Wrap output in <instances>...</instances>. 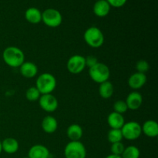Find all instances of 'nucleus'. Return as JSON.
<instances>
[{
  "instance_id": "nucleus-1",
  "label": "nucleus",
  "mask_w": 158,
  "mask_h": 158,
  "mask_svg": "<svg viewBox=\"0 0 158 158\" xmlns=\"http://www.w3.org/2000/svg\"><path fill=\"white\" fill-rule=\"evenodd\" d=\"M2 59L6 65L12 68L19 67L25 62L24 52L16 46H9L3 51Z\"/></svg>"
},
{
  "instance_id": "nucleus-2",
  "label": "nucleus",
  "mask_w": 158,
  "mask_h": 158,
  "mask_svg": "<svg viewBox=\"0 0 158 158\" xmlns=\"http://www.w3.org/2000/svg\"><path fill=\"white\" fill-rule=\"evenodd\" d=\"M35 87L38 89L41 95L52 94L56 87V80L51 73H43L37 78Z\"/></svg>"
},
{
  "instance_id": "nucleus-3",
  "label": "nucleus",
  "mask_w": 158,
  "mask_h": 158,
  "mask_svg": "<svg viewBox=\"0 0 158 158\" xmlns=\"http://www.w3.org/2000/svg\"><path fill=\"white\" fill-rule=\"evenodd\" d=\"M83 39L89 46L99 48L104 43V35L102 31L96 26H91L85 31Z\"/></svg>"
},
{
  "instance_id": "nucleus-4",
  "label": "nucleus",
  "mask_w": 158,
  "mask_h": 158,
  "mask_svg": "<svg viewBox=\"0 0 158 158\" xmlns=\"http://www.w3.org/2000/svg\"><path fill=\"white\" fill-rule=\"evenodd\" d=\"M89 75L93 81L100 84L109 80L110 71L106 64L98 62L94 66L89 68Z\"/></svg>"
},
{
  "instance_id": "nucleus-5",
  "label": "nucleus",
  "mask_w": 158,
  "mask_h": 158,
  "mask_svg": "<svg viewBox=\"0 0 158 158\" xmlns=\"http://www.w3.org/2000/svg\"><path fill=\"white\" fill-rule=\"evenodd\" d=\"M64 155L66 158H86V148L80 141H70L65 147Z\"/></svg>"
},
{
  "instance_id": "nucleus-6",
  "label": "nucleus",
  "mask_w": 158,
  "mask_h": 158,
  "mask_svg": "<svg viewBox=\"0 0 158 158\" xmlns=\"http://www.w3.org/2000/svg\"><path fill=\"white\" fill-rule=\"evenodd\" d=\"M123 138L128 140H134L140 137L142 134L141 126L136 121H130L125 123L120 129Z\"/></svg>"
},
{
  "instance_id": "nucleus-7",
  "label": "nucleus",
  "mask_w": 158,
  "mask_h": 158,
  "mask_svg": "<svg viewBox=\"0 0 158 158\" xmlns=\"http://www.w3.org/2000/svg\"><path fill=\"white\" fill-rule=\"evenodd\" d=\"M42 21L49 27L56 28L61 25L63 16L56 9H47L42 12Z\"/></svg>"
},
{
  "instance_id": "nucleus-8",
  "label": "nucleus",
  "mask_w": 158,
  "mask_h": 158,
  "mask_svg": "<svg viewBox=\"0 0 158 158\" xmlns=\"http://www.w3.org/2000/svg\"><path fill=\"white\" fill-rule=\"evenodd\" d=\"M68 71L72 74H79L86 67L85 57L81 55H73L68 60L66 63Z\"/></svg>"
},
{
  "instance_id": "nucleus-9",
  "label": "nucleus",
  "mask_w": 158,
  "mask_h": 158,
  "mask_svg": "<svg viewBox=\"0 0 158 158\" xmlns=\"http://www.w3.org/2000/svg\"><path fill=\"white\" fill-rule=\"evenodd\" d=\"M39 103L42 109L48 113H52L58 108V100L52 94H43L39 99Z\"/></svg>"
},
{
  "instance_id": "nucleus-10",
  "label": "nucleus",
  "mask_w": 158,
  "mask_h": 158,
  "mask_svg": "<svg viewBox=\"0 0 158 158\" xmlns=\"http://www.w3.org/2000/svg\"><path fill=\"white\" fill-rule=\"evenodd\" d=\"M125 102H126L128 109L131 110H137L141 106L142 103H143V97L140 93L134 91L129 94Z\"/></svg>"
},
{
  "instance_id": "nucleus-11",
  "label": "nucleus",
  "mask_w": 158,
  "mask_h": 158,
  "mask_svg": "<svg viewBox=\"0 0 158 158\" xmlns=\"http://www.w3.org/2000/svg\"><path fill=\"white\" fill-rule=\"evenodd\" d=\"M147 82V76L141 73H135L130 77L128 85L133 89H138L143 87Z\"/></svg>"
},
{
  "instance_id": "nucleus-12",
  "label": "nucleus",
  "mask_w": 158,
  "mask_h": 158,
  "mask_svg": "<svg viewBox=\"0 0 158 158\" xmlns=\"http://www.w3.org/2000/svg\"><path fill=\"white\" fill-rule=\"evenodd\" d=\"M49 151L46 146L42 144H35L31 147L28 152L29 158H49Z\"/></svg>"
},
{
  "instance_id": "nucleus-13",
  "label": "nucleus",
  "mask_w": 158,
  "mask_h": 158,
  "mask_svg": "<svg viewBox=\"0 0 158 158\" xmlns=\"http://www.w3.org/2000/svg\"><path fill=\"white\" fill-rule=\"evenodd\" d=\"M19 72L25 78H33L38 73V67L32 62H24L19 66Z\"/></svg>"
},
{
  "instance_id": "nucleus-14",
  "label": "nucleus",
  "mask_w": 158,
  "mask_h": 158,
  "mask_svg": "<svg viewBox=\"0 0 158 158\" xmlns=\"http://www.w3.org/2000/svg\"><path fill=\"white\" fill-rule=\"evenodd\" d=\"M142 133L145 134L147 137H157L158 135V124L155 120H149L143 123V126H141Z\"/></svg>"
},
{
  "instance_id": "nucleus-15",
  "label": "nucleus",
  "mask_w": 158,
  "mask_h": 158,
  "mask_svg": "<svg viewBox=\"0 0 158 158\" xmlns=\"http://www.w3.org/2000/svg\"><path fill=\"white\" fill-rule=\"evenodd\" d=\"M107 123L111 129H121L125 123L123 115L116 112H112L108 115Z\"/></svg>"
},
{
  "instance_id": "nucleus-16",
  "label": "nucleus",
  "mask_w": 158,
  "mask_h": 158,
  "mask_svg": "<svg viewBox=\"0 0 158 158\" xmlns=\"http://www.w3.org/2000/svg\"><path fill=\"white\" fill-rule=\"evenodd\" d=\"M41 127L45 133L52 134L58 128V122L55 117H52V116H46L42 121Z\"/></svg>"
},
{
  "instance_id": "nucleus-17",
  "label": "nucleus",
  "mask_w": 158,
  "mask_h": 158,
  "mask_svg": "<svg viewBox=\"0 0 158 158\" xmlns=\"http://www.w3.org/2000/svg\"><path fill=\"white\" fill-rule=\"evenodd\" d=\"M110 11V6L106 0H99L94 6V12L97 16L105 17Z\"/></svg>"
},
{
  "instance_id": "nucleus-18",
  "label": "nucleus",
  "mask_w": 158,
  "mask_h": 158,
  "mask_svg": "<svg viewBox=\"0 0 158 158\" xmlns=\"http://www.w3.org/2000/svg\"><path fill=\"white\" fill-rule=\"evenodd\" d=\"M19 148V142L15 138L8 137V138H6L4 140L2 141V151L6 152V154H15V153H16L18 151Z\"/></svg>"
},
{
  "instance_id": "nucleus-19",
  "label": "nucleus",
  "mask_w": 158,
  "mask_h": 158,
  "mask_svg": "<svg viewBox=\"0 0 158 158\" xmlns=\"http://www.w3.org/2000/svg\"><path fill=\"white\" fill-rule=\"evenodd\" d=\"M83 134V129L77 123L71 124L66 130V135L71 141H80Z\"/></svg>"
},
{
  "instance_id": "nucleus-20",
  "label": "nucleus",
  "mask_w": 158,
  "mask_h": 158,
  "mask_svg": "<svg viewBox=\"0 0 158 158\" xmlns=\"http://www.w3.org/2000/svg\"><path fill=\"white\" fill-rule=\"evenodd\" d=\"M25 18L29 23L38 24L42 21V12L37 8H29L25 12Z\"/></svg>"
},
{
  "instance_id": "nucleus-21",
  "label": "nucleus",
  "mask_w": 158,
  "mask_h": 158,
  "mask_svg": "<svg viewBox=\"0 0 158 158\" xmlns=\"http://www.w3.org/2000/svg\"><path fill=\"white\" fill-rule=\"evenodd\" d=\"M114 85L109 80L100 83L99 87V94L103 99H109L114 94Z\"/></svg>"
},
{
  "instance_id": "nucleus-22",
  "label": "nucleus",
  "mask_w": 158,
  "mask_h": 158,
  "mask_svg": "<svg viewBox=\"0 0 158 158\" xmlns=\"http://www.w3.org/2000/svg\"><path fill=\"white\" fill-rule=\"evenodd\" d=\"M140 155V150L136 146L131 145L125 148L123 154H121L122 158H139Z\"/></svg>"
},
{
  "instance_id": "nucleus-23",
  "label": "nucleus",
  "mask_w": 158,
  "mask_h": 158,
  "mask_svg": "<svg viewBox=\"0 0 158 158\" xmlns=\"http://www.w3.org/2000/svg\"><path fill=\"white\" fill-rule=\"evenodd\" d=\"M108 141L111 143L121 142L123 140L121 131L120 129H111L107 134Z\"/></svg>"
},
{
  "instance_id": "nucleus-24",
  "label": "nucleus",
  "mask_w": 158,
  "mask_h": 158,
  "mask_svg": "<svg viewBox=\"0 0 158 158\" xmlns=\"http://www.w3.org/2000/svg\"><path fill=\"white\" fill-rule=\"evenodd\" d=\"M40 91L38 90L35 86H32L29 87L26 92V97L29 101H36L40 99Z\"/></svg>"
},
{
  "instance_id": "nucleus-25",
  "label": "nucleus",
  "mask_w": 158,
  "mask_h": 158,
  "mask_svg": "<svg viewBox=\"0 0 158 158\" xmlns=\"http://www.w3.org/2000/svg\"><path fill=\"white\" fill-rule=\"evenodd\" d=\"M114 112L123 114L127 111L128 107L125 101H123V100H117L114 103Z\"/></svg>"
},
{
  "instance_id": "nucleus-26",
  "label": "nucleus",
  "mask_w": 158,
  "mask_h": 158,
  "mask_svg": "<svg viewBox=\"0 0 158 158\" xmlns=\"http://www.w3.org/2000/svg\"><path fill=\"white\" fill-rule=\"evenodd\" d=\"M125 149V147L122 142H117V143H112L110 148V151L112 154L117 156H121L123 151Z\"/></svg>"
},
{
  "instance_id": "nucleus-27",
  "label": "nucleus",
  "mask_w": 158,
  "mask_h": 158,
  "mask_svg": "<svg viewBox=\"0 0 158 158\" xmlns=\"http://www.w3.org/2000/svg\"><path fill=\"white\" fill-rule=\"evenodd\" d=\"M136 69H137V72L141 73H144L148 72L150 69V65L148 61L146 60H139L136 64Z\"/></svg>"
},
{
  "instance_id": "nucleus-28",
  "label": "nucleus",
  "mask_w": 158,
  "mask_h": 158,
  "mask_svg": "<svg viewBox=\"0 0 158 158\" xmlns=\"http://www.w3.org/2000/svg\"><path fill=\"white\" fill-rule=\"evenodd\" d=\"M97 63H98V60L94 56H88L85 57V63H86V66L87 67H92Z\"/></svg>"
},
{
  "instance_id": "nucleus-29",
  "label": "nucleus",
  "mask_w": 158,
  "mask_h": 158,
  "mask_svg": "<svg viewBox=\"0 0 158 158\" xmlns=\"http://www.w3.org/2000/svg\"><path fill=\"white\" fill-rule=\"evenodd\" d=\"M127 0H106L109 5L110 6L115 8H120L124 6L126 4Z\"/></svg>"
},
{
  "instance_id": "nucleus-30",
  "label": "nucleus",
  "mask_w": 158,
  "mask_h": 158,
  "mask_svg": "<svg viewBox=\"0 0 158 158\" xmlns=\"http://www.w3.org/2000/svg\"><path fill=\"white\" fill-rule=\"evenodd\" d=\"M105 158H122L121 156H117V155H114V154H110L108 155L107 157H106Z\"/></svg>"
},
{
  "instance_id": "nucleus-31",
  "label": "nucleus",
  "mask_w": 158,
  "mask_h": 158,
  "mask_svg": "<svg viewBox=\"0 0 158 158\" xmlns=\"http://www.w3.org/2000/svg\"><path fill=\"white\" fill-rule=\"evenodd\" d=\"M2 142L0 141V154L2 153Z\"/></svg>"
},
{
  "instance_id": "nucleus-32",
  "label": "nucleus",
  "mask_w": 158,
  "mask_h": 158,
  "mask_svg": "<svg viewBox=\"0 0 158 158\" xmlns=\"http://www.w3.org/2000/svg\"><path fill=\"white\" fill-rule=\"evenodd\" d=\"M24 158H29L28 157H24Z\"/></svg>"
},
{
  "instance_id": "nucleus-33",
  "label": "nucleus",
  "mask_w": 158,
  "mask_h": 158,
  "mask_svg": "<svg viewBox=\"0 0 158 158\" xmlns=\"http://www.w3.org/2000/svg\"><path fill=\"white\" fill-rule=\"evenodd\" d=\"M97 1H99V0H97Z\"/></svg>"
}]
</instances>
